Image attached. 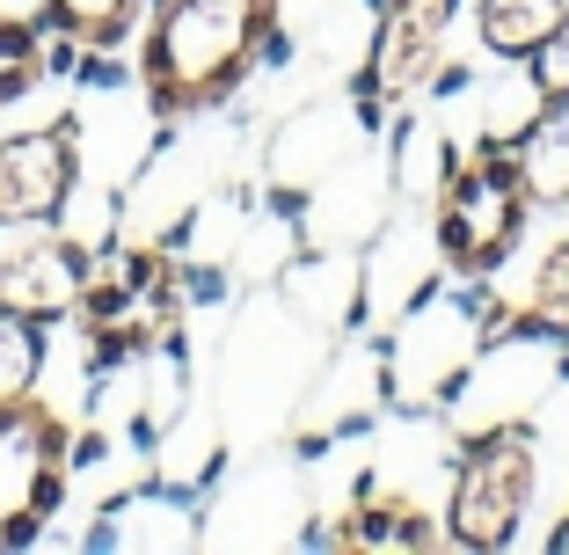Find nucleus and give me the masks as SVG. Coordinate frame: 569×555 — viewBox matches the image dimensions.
<instances>
[{
	"label": "nucleus",
	"mask_w": 569,
	"mask_h": 555,
	"mask_svg": "<svg viewBox=\"0 0 569 555\" xmlns=\"http://www.w3.org/2000/svg\"><path fill=\"white\" fill-rule=\"evenodd\" d=\"M67 190H73V132L67 125L0 139V219H8V227L51 219L67 205Z\"/></svg>",
	"instance_id": "nucleus-6"
},
{
	"label": "nucleus",
	"mask_w": 569,
	"mask_h": 555,
	"mask_svg": "<svg viewBox=\"0 0 569 555\" xmlns=\"http://www.w3.org/2000/svg\"><path fill=\"white\" fill-rule=\"evenodd\" d=\"M460 16V0H380V37H372V88L380 96H409L431 81L446 30Z\"/></svg>",
	"instance_id": "nucleus-7"
},
{
	"label": "nucleus",
	"mask_w": 569,
	"mask_h": 555,
	"mask_svg": "<svg viewBox=\"0 0 569 555\" xmlns=\"http://www.w3.org/2000/svg\"><path fill=\"white\" fill-rule=\"evenodd\" d=\"M44 67H51L44 30H37L30 16H0V110L30 96V88L44 81Z\"/></svg>",
	"instance_id": "nucleus-13"
},
{
	"label": "nucleus",
	"mask_w": 569,
	"mask_h": 555,
	"mask_svg": "<svg viewBox=\"0 0 569 555\" xmlns=\"http://www.w3.org/2000/svg\"><path fill=\"white\" fill-rule=\"evenodd\" d=\"M351 548H431V519H423L409 497H366V505L343 519Z\"/></svg>",
	"instance_id": "nucleus-11"
},
{
	"label": "nucleus",
	"mask_w": 569,
	"mask_h": 555,
	"mask_svg": "<svg viewBox=\"0 0 569 555\" xmlns=\"http://www.w3.org/2000/svg\"><path fill=\"white\" fill-rule=\"evenodd\" d=\"M533 67V88H540V102H569V22L548 37V44L526 59Z\"/></svg>",
	"instance_id": "nucleus-16"
},
{
	"label": "nucleus",
	"mask_w": 569,
	"mask_h": 555,
	"mask_svg": "<svg viewBox=\"0 0 569 555\" xmlns=\"http://www.w3.org/2000/svg\"><path fill=\"white\" fill-rule=\"evenodd\" d=\"M73 432L37 395L0 403V548H30L67 497Z\"/></svg>",
	"instance_id": "nucleus-4"
},
{
	"label": "nucleus",
	"mask_w": 569,
	"mask_h": 555,
	"mask_svg": "<svg viewBox=\"0 0 569 555\" xmlns=\"http://www.w3.org/2000/svg\"><path fill=\"white\" fill-rule=\"evenodd\" d=\"M533 483H540V454L526 432L475 438L460 475H452V497H446V541H460V548H503V541L519 534L526 505H533Z\"/></svg>",
	"instance_id": "nucleus-5"
},
{
	"label": "nucleus",
	"mask_w": 569,
	"mask_h": 555,
	"mask_svg": "<svg viewBox=\"0 0 569 555\" xmlns=\"http://www.w3.org/2000/svg\"><path fill=\"white\" fill-rule=\"evenodd\" d=\"M569 22V0H482V44L503 59H533Z\"/></svg>",
	"instance_id": "nucleus-10"
},
{
	"label": "nucleus",
	"mask_w": 569,
	"mask_h": 555,
	"mask_svg": "<svg viewBox=\"0 0 569 555\" xmlns=\"http://www.w3.org/2000/svg\"><path fill=\"white\" fill-rule=\"evenodd\" d=\"M278 37V0H153L139 88L161 118L219 110Z\"/></svg>",
	"instance_id": "nucleus-1"
},
{
	"label": "nucleus",
	"mask_w": 569,
	"mask_h": 555,
	"mask_svg": "<svg viewBox=\"0 0 569 555\" xmlns=\"http://www.w3.org/2000/svg\"><path fill=\"white\" fill-rule=\"evenodd\" d=\"M44 22L59 37H73V44L110 51V44H124V37H132L139 0H44Z\"/></svg>",
	"instance_id": "nucleus-12"
},
{
	"label": "nucleus",
	"mask_w": 569,
	"mask_h": 555,
	"mask_svg": "<svg viewBox=\"0 0 569 555\" xmlns=\"http://www.w3.org/2000/svg\"><path fill=\"white\" fill-rule=\"evenodd\" d=\"M73 315L88 321V344L102 358H139V351H161L176 344L183 329V286L168 270L161 249H118L88 264V286Z\"/></svg>",
	"instance_id": "nucleus-3"
},
{
	"label": "nucleus",
	"mask_w": 569,
	"mask_h": 555,
	"mask_svg": "<svg viewBox=\"0 0 569 555\" xmlns=\"http://www.w3.org/2000/svg\"><path fill=\"white\" fill-rule=\"evenodd\" d=\"M555 548H569V512H562V526H555Z\"/></svg>",
	"instance_id": "nucleus-17"
},
{
	"label": "nucleus",
	"mask_w": 569,
	"mask_h": 555,
	"mask_svg": "<svg viewBox=\"0 0 569 555\" xmlns=\"http://www.w3.org/2000/svg\"><path fill=\"white\" fill-rule=\"evenodd\" d=\"M519 329H533V337H562V344H569V241L548 256V264H540L533 293H526Z\"/></svg>",
	"instance_id": "nucleus-15"
},
{
	"label": "nucleus",
	"mask_w": 569,
	"mask_h": 555,
	"mask_svg": "<svg viewBox=\"0 0 569 555\" xmlns=\"http://www.w3.org/2000/svg\"><path fill=\"white\" fill-rule=\"evenodd\" d=\"M526 219H533V184H526L511 147H475L446 161L438 205H431V235L446 270H460V278L503 270L511 249L526 241Z\"/></svg>",
	"instance_id": "nucleus-2"
},
{
	"label": "nucleus",
	"mask_w": 569,
	"mask_h": 555,
	"mask_svg": "<svg viewBox=\"0 0 569 555\" xmlns=\"http://www.w3.org/2000/svg\"><path fill=\"white\" fill-rule=\"evenodd\" d=\"M37 373H44V321L0 307V403L37 395Z\"/></svg>",
	"instance_id": "nucleus-14"
},
{
	"label": "nucleus",
	"mask_w": 569,
	"mask_h": 555,
	"mask_svg": "<svg viewBox=\"0 0 569 555\" xmlns=\"http://www.w3.org/2000/svg\"><path fill=\"white\" fill-rule=\"evenodd\" d=\"M81 286H88V256L73 241H30L22 256L0 264V307H16L30 321H59L81 307Z\"/></svg>",
	"instance_id": "nucleus-8"
},
{
	"label": "nucleus",
	"mask_w": 569,
	"mask_h": 555,
	"mask_svg": "<svg viewBox=\"0 0 569 555\" xmlns=\"http://www.w3.org/2000/svg\"><path fill=\"white\" fill-rule=\"evenodd\" d=\"M511 153H519L526 184H533V205H569V102H548Z\"/></svg>",
	"instance_id": "nucleus-9"
}]
</instances>
